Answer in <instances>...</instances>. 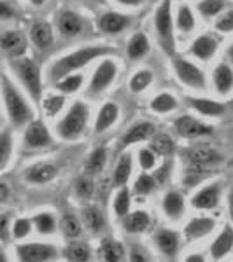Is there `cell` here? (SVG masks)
Listing matches in <instances>:
<instances>
[{"mask_svg": "<svg viewBox=\"0 0 233 262\" xmlns=\"http://www.w3.org/2000/svg\"><path fill=\"white\" fill-rule=\"evenodd\" d=\"M109 54H116V49L111 48V46H84V48L72 51V53L65 54V56L58 58V60L51 65V69H49L51 81L53 82L60 81L65 75L74 74L75 70L90 65L93 60L105 58V56H109Z\"/></svg>", "mask_w": 233, "mask_h": 262, "instance_id": "obj_1", "label": "cell"}, {"mask_svg": "<svg viewBox=\"0 0 233 262\" xmlns=\"http://www.w3.org/2000/svg\"><path fill=\"white\" fill-rule=\"evenodd\" d=\"M2 98L6 105L7 116L14 126H27L33 121V111L27 103L25 96L18 91V88L11 82L9 75H2Z\"/></svg>", "mask_w": 233, "mask_h": 262, "instance_id": "obj_2", "label": "cell"}, {"mask_svg": "<svg viewBox=\"0 0 233 262\" xmlns=\"http://www.w3.org/2000/svg\"><path fill=\"white\" fill-rule=\"evenodd\" d=\"M88 121H90V107L84 101L77 100L72 103L69 112L62 117L56 124V133L62 140H77L86 131Z\"/></svg>", "mask_w": 233, "mask_h": 262, "instance_id": "obj_3", "label": "cell"}, {"mask_svg": "<svg viewBox=\"0 0 233 262\" xmlns=\"http://www.w3.org/2000/svg\"><path fill=\"white\" fill-rule=\"evenodd\" d=\"M12 70H14L16 77L20 79V82L23 84V88L28 91V95L32 96L35 101L42 98V75H41V67L37 65L32 58L20 56L11 60Z\"/></svg>", "mask_w": 233, "mask_h": 262, "instance_id": "obj_4", "label": "cell"}, {"mask_svg": "<svg viewBox=\"0 0 233 262\" xmlns=\"http://www.w3.org/2000/svg\"><path fill=\"white\" fill-rule=\"evenodd\" d=\"M173 18H172V0H163L154 12V30L162 49L167 54H176V35H173Z\"/></svg>", "mask_w": 233, "mask_h": 262, "instance_id": "obj_5", "label": "cell"}, {"mask_svg": "<svg viewBox=\"0 0 233 262\" xmlns=\"http://www.w3.org/2000/svg\"><path fill=\"white\" fill-rule=\"evenodd\" d=\"M172 65L181 84L191 88V90H207V77L200 67L188 61L186 58L176 56V54L172 56Z\"/></svg>", "mask_w": 233, "mask_h": 262, "instance_id": "obj_6", "label": "cell"}, {"mask_svg": "<svg viewBox=\"0 0 233 262\" xmlns=\"http://www.w3.org/2000/svg\"><path fill=\"white\" fill-rule=\"evenodd\" d=\"M116 75H118V65L114 63V60L104 58L99 63V67L95 69V72H93L90 86H88V93L90 95H99V93L105 91L114 82Z\"/></svg>", "mask_w": 233, "mask_h": 262, "instance_id": "obj_7", "label": "cell"}, {"mask_svg": "<svg viewBox=\"0 0 233 262\" xmlns=\"http://www.w3.org/2000/svg\"><path fill=\"white\" fill-rule=\"evenodd\" d=\"M173 129L179 137L193 140V138H203V137H212L214 126L205 124V122L195 119L191 116H179L173 121Z\"/></svg>", "mask_w": 233, "mask_h": 262, "instance_id": "obj_8", "label": "cell"}, {"mask_svg": "<svg viewBox=\"0 0 233 262\" xmlns=\"http://www.w3.org/2000/svg\"><path fill=\"white\" fill-rule=\"evenodd\" d=\"M16 255L23 262H46L56 259L58 250L48 243H20L16 247Z\"/></svg>", "mask_w": 233, "mask_h": 262, "instance_id": "obj_9", "label": "cell"}, {"mask_svg": "<svg viewBox=\"0 0 233 262\" xmlns=\"http://www.w3.org/2000/svg\"><path fill=\"white\" fill-rule=\"evenodd\" d=\"M186 164H197V166H209L212 168L216 164L224 161V156L214 147L209 145H195L191 149L184 150Z\"/></svg>", "mask_w": 233, "mask_h": 262, "instance_id": "obj_10", "label": "cell"}, {"mask_svg": "<svg viewBox=\"0 0 233 262\" xmlns=\"http://www.w3.org/2000/svg\"><path fill=\"white\" fill-rule=\"evenodd\" d=\"M23 143L28 149H44L53 143V137H51L48 126L42 121H32L27 124L23 131Z\"/></svg>", "mask_w": 233, "mask_h": 262, "instance_id": "obj_11", "label": "cell"}, {"mask_svg": "<svg viewBox=\"0 0 233 262\" xmlns=\"http://www.w3.org/2000/svg\"><path fill=\"white\" fill-rule=\"evenodd\" d=\"M221 200V185L218 182L203 185L191 198V206L197 210H214Z\"/></svg>", "mask_w": 233, "mask_h": 262, "instance_id": "obj_12", "label": "cell"}, {"mask_svg": "<svg viewBox=\"0 0 233 262\" xmlns=\"http://www.w3.org/2000/svg\"><path fill=\"white\" fill-rule=\"evenodd\" d=\"M156 133V126L151 121H137L128 128L125 135L120 140V149H126V147L133 145V143H141L146 140H151L152 135Z\"/></svg>", "mask_w": 233, "mask_h": 262, "instance_id": "obj_13", "label": "cell"}, {"mask_svg": "<svg viewBox=\"0 0 233 262\" xmlns=\"http://www.w3.org/2000/svg\"><path fill=\"white\" fill-rule=\"evenodd\" d=\"M218 40H216L214 35H210V33H203V35L197 37L191 46H189V54L195 56L197 60L200 61H209L214 58V54L218 53Z\"/></svg>", "mask_w": 233, "mask_h": 262, "instance_id": "obj_14", "label": "cell"}, {"mask_svg": "<svg viewBox=\"0 0 233 262\" xmlns=\"http://www.w3.org/2000/svg\"><path fill=\"white\" fill-rule=\"evenodd\" d=\"M130 23H132L130 16L121 14V12H116V11L104 12L99 18V21H96L100 30L104 33H109V35H118V33H121L125 28L130 27Z\"/></svg>", "mask_w": 233, "mask_h": 262, "instance_id": "obj_15", "label": "cell"}, {"mask_svg": "<svg viewBox=\"0 0 233 262\" xmlns=\"http://www.w3.org/2000/svg\"><path fill=\"white\" fill-rule=\"evenodd\" d=\"M58 32H60L62 37L65 39H74V37L81 35L84 30V19L77 12L74 11H63L60 16H58Z\"/></svg>", "mask_w": 233, "mask_h": 262, "instance_id": "obj_16", "label": "cell"}, {"mask_svg": "<svg viewBox=\"0 0 233 262\" xmlns=\"http://www.w3.org/2000/svg\"><path fill=\"white\" fill-rule=\"evenodd\" d=\"M2 51L11 58H20L27 53V39L23 37L21 32L16 30H6L2 33Z\"/></svg>", "mask_w": 233, "mask_h": 262, "instance_id": "obj_17", "label": "cell"}, {"mask_svg": "<svg viewBox=\"0 0 233 262\" xmlns=\"http://www.w3.org/2000/svg\"><path fill=\"white\" fill-rule=\"evenodd\" d=\"M216 227V221L210 217H195L191 219L184 227V238L188 242H197V239H202L205 236H209L210 232L214 231Z\"/></svg>", "mask_w": 233, "mask_h": 262, "instance_id": "obj_18", "label": "cell"}, {"mask_svg": "<svg viewBox=\"0 0 233 262\" xmlns=\"http://www.w3.org/2000/svg\"><path fill=\"white\" fill-rule=\"evenodd\" d=\"M154 243L165 257L172 259V257H176L177 252H179L181 238H179V234L172 229H160L154 232Z\"/></svg>", "mask_w": 233, "mask_h": 262, "instance_id": "obj_19", "label": "cell"}, {"mask_svg": "<svg viewBox=\"0 0 233 262\" xmlns=\"http://www.w3.org/2000/svg\"><path fill=\"white\" fill-rule=\"evenodd\" d=\"M58 175V168L51 163H37L33 166L27 168V173H25V180L30 182V184H49L51 180H54Z\"/></svg>", "mask_w": 233, "mask_h": 262, "instance_id": "obj_20", "label": "cell"}, {"mask_svg": "<svg viewBox=\"0 0 233 262\" xmlns=\"http://www.w3.org/2000/svg\"><path fill=\"white\" fill-rule=\"evenodd\" d=\"M120 117V107L114 101H105L100 107L99 114L95 119V135H102L104 131H107L114 122Z\"/></svg>", "mask_w": 233, "mask_h": 262, "instance_id": "obj_21", "label": "cell"}, {"mask_svg": "<svg viewBox=\"0 0 233 262\" xmlns=\"http://www.w3.org/2000/svg\"><path fill=\"white\" fill-rule=\"evenodd\" d=\"M162 208H163V213L167 215V219H170V221H179L186 210L184 196L179 191H168L163 196Z\"/></svg>", "mask_w": 233, "mask_h": 262, "instance_id": "obj_22", "label": "cell"}, {"mask_svg": "<svg viewBox=\"0 0 233 262\" xmlns=\"http://www.w3.org/2000/svg\"><path fill=\"white\" fill-rule=\"evenodd\" d=\"M231 248H233V226L226 224L221 229V232L216 236L212 245H210V257L219 260L224 255H228L231 252Z\"/></svg>", "mask_w": 233, "mask_h": 262, "instance_id": "obj_23", "label": "cell"}, {"mask_svg": "<svg viewBox=\"0 0 233 262\" xmlns=\"http://www.w3.org/2000/svg\"><path fill=\"white\" fill-rule=\"evenodd\" d=\"M188 105L205 117H221L226 112V105L212 98H188Z\"/></svg>", "mask_w": 233, "mask_h": 262, "instance_id": "obj_24", "label": "cell"}, {"mask_svg": "<svg viewBox=\"0 0 233 262\" xmlns=\"http://www.w3.org/2000/svg\"><path fill=\"white\" fill-rule=\"evenodd\" d=\"M151 226V215L146 212V210H135V212H130L125 217V222H123V229H125L128 234H141V232H146Z\"/></svg>", "mask_w": 233, "mask_h": 262, "instance_id": "obj_25", "label": "cell"}, {"mask_svg": "<svg viewBox=\"0 0 233 262\" xmlns=\"http://www.w3.org/2000/svg\"><path fill=\"white\" fill-rule=\"evenodd\" d=\"M212 82L219 95H228L233 90V69L228 63H219L212 72Z\"/></svg>", "mask_w": 233, "mask_h": 262, "instance_id": "obj_26", "label": "cell"}, {"mask_svg": "<svg viewBox=\"0 0 233 262\" xmlns=\"http://www.w3.org/2000/svg\"><path fill=\"white\" fill-rule=\"evenodd\" d=\"M30 40L39 49H48L54 40L53 27H51L48 21H37V23H33L30 28Z\"/></svg>", "mask_w": 233, "mask_h": 262, "instance_id": "obj_27", "label": "cell"}, {"mask_svg": "<svg viewBox=\"0 0 233 262\" xmlns=\"http://www.w3.org/2000/svg\"><path fill=\"white\" fill-rule=\"evenodd\" d=\"M133 171V161H132V154H123L120 159H118L116 166H114V173H112V185L114 187H123V185L128 184L130 177H132Z\"/></svg>", "mask_w": 233, "mask_h": 262, "instance_id": "obj_28", "label": "cell"}, {"mask_svg": "<svg viewBox=\"0 0 233 262\" xmlns=\"http://www.w3.org/2000/svg\"><path fill=\"white\" fill-rule=\"evenodd\" d=\"M149 48H151V44L146 33L137 32L130 37L128 44H126V54H128L130 60H141V58H144L149 53Z\"/></svg>", "mask_w": 233, "mask_h": 262, "instance_id": "obj_29", "label": "cell"}, {"mask_svg": "<svg viewBox=\"0 0 233 262\" xmlns=\"http://www.w3.org/2000/svg\"><path fill=\"white\" fill-rule=\"evenodd\" d=\"M83 224L88 231L93 234H99L105 227V217L99 206H84L83 208Z\"/></svg>", "mask_w": 233, "mask_h": 262, "instance_id": "obj_30", "label": "cell"}, {"mask_svg": "<svg viewBox=\"0 0 233 262\" xmlns=\"http://www.w3.org/2000/svg\"><path fill=\"white\" fill-rule=\"evenodd\" d=\"M100 255L107 262H120L126 257V250L123 247V243H120L118 239L104 238L100 242Z\"/></svg>", "mask_w": 233, "mask_h": 262, "instance_id": "obj_31", "label": "cell"}, {"mask_svg": "<svg viewBox=\"0 0 233 262\" xmlns=\"http://www.w3.org/2000/svg\"><path fill=\"white\" fill-rule=\"evenodd\" d=\"M63 257L72 262H88L91 259V248L84 242H70L63 248Z\"/></svg>", "mask_w": 233, "mask_h": 262, "instance_id": "obj_32", "label": "cell"}, {"mask_svg": "<svg viewBox=\"0 0 233 262\" xmlns=\"http://www.w3.org/2000/svg\"><path fill=\"white\" fill-rule=\"evenodd\" d=\"M105 164H107V150H105V147H96V149L88 156V161L84 164V171L90 177L99 175V173L104 171Z\"/></svg>", "mask_w": 233, "mask_h": 262, "instance_id": "obj_33", "label": "cell"}, {"mask_svg": "<svg viewBox=\"0 0 233 262\" xmlns=\"http://www.w3.org/2000/svg\"><path fill=\"white\" fill-rule=\"evenodd\" d=\"M58 227H60V231L65 239H75L83 234V222L72 213L63 215L60 224H58Z\"/></svg>", "mask_w": 233, "mask_h": 262, "instance_id": "obj_34", "label": "cell"}, {"mask_svg": "<svg viewBox=\"0 0 233 262\" xmlns=\"http://www.w3.org/2000/svg\"><path fill=\"white\" fill-rule=\"evenodd\" d=\"M179 107V101L170 93H160L151 100L149 108L156 114H170Z\"/></svg>", "mask_w": 233, "mask_h": 262, "instance_id": "obj_35", "label": "cell"}, {"mask_svg": "<svg viewBox=\"0 0 233 262\" xmlns=\"http://www.w3.org/2000/svg\"><path fill=\"white\" fill-rule=\"evenodd\" d=\"M149 147L158 156H172L173 150H176V142L167 133H154L151 138Z\"/></svg>", "mask_w": 233, "mask_h": 262, "instance_id": "obj_36", "label": "cell"}, {"mask_svg": "<svg viewBox=\"0 0 233 262\" xmlns=\"http://www.w3.org/2000/svg\"><path fill=\"white\" fill-rule=\"evenodd\" d=\"M176 27H177V30L183 32V33H191L195 30V27H197V21H195L193 11L189 9L186 4H181L179 9H177Z\"/></svg>", "mask_w": 233, "mask_h": 262, "instance_id": "obj_37", "label": "cell"}, {"mask_svg": "<svg viewBox=\"0 0 233 262\" xmlns=\"http://www.w3.org/2000/svg\"><path fill=\"white\" fill-rule=\"evenodd\" d=\"M130 189L126 185L120 187V191L116 192L114 196V201H112V210L116 213L118 219H125L126 215L130 213V205H132V200H130Z\"/></svg>", "mask_w": 233, "mask_h": 262, "instance_id": "obj_38", "label": "cell"}, {"mask_svg": "<svg viewBox=\"0 0 233 262\" xmlns=\"http://www.w3.org/2000/svg\"><path fill=\"white\" fill-rule=\"evenodd\" d=\"M152 81H154V75H152V72L149 69L137 70L132 75V79H130V84H128L130 91L135 93V95H139V93H144L152 84Z\"/></svg>", "mask_w": 233, "mask_h": 262, "instance_id": "obj_39", "label": "cell"}, {"mask_svg": "<svg viewBox=\"0 0 233 262\" xmlns=\"http://www.w3.org/2000/svg\"><path fill=\"white\" fill-rule=\"evenodd\" d=\"M83 82L84 77L81 74H69L65 77H62L60 81L54 82V88L58 91H62L63 95H74V93H77L83 88Z\"/></svg>", "mask_w": 233, "mask_h": 262, "instance_id": "obj_40", "label": "cell"}, {"mask_svg": "<svg viewBox=\"0 0 233 262\" xmlns=\"http://www.w3.org/2000/svg\"><path fill=\"white\" fill-rule=\"evenodd\" d=\"M33 226L35 231L42 236H49L56 231V221H54L53 213L49 212H39L33 217Z\"/></svg>", "mask_w": 233, "mask_h": 262, "instance_id": "obj_41", "label": "cell"}, {"mask_svg": "<svg viewBox=\"0 0 233 262\" xmlns=\"http://www.w3.org/2000/svg\"><path fill=\"white\" fill-rule=\"evenodd\" d=\"M210 175V168L209 166H197V164H188L183 177V182L186 184V187H193V185L200 184L205 177Z\"/></svg>", "mask_w": 233, "mask_h": 262, "instance_id": "obj_42", "label": "cell"}, {"mask_svg": "<svg viewBox=\"0 0 233 262\" xmlns=\"http://www.w3.org/2000/svg\"><path fill=\"white\" fill-rule=\"evenodd\" d=\"M226 0H200L197 6V11L203 18H216L224 11Z\"/></svg>", "mask_w": 233, "mask_h": 262, "instance_id": "obj_43", "label": "cell"}, {"mask_svg": "<svg viewBox=\"0 0 233 262\" xmlns=\"http://www.w3.org/2000/svg\"><path fill=\"white\" fill-rule=\"evenodd\" d=\"M12 158V137L9 131H4L0 135V170H6Z\"/></svg>", "mask_w": 233, "mask_h": 262, "instance_id": "obj_44", "label": "cell"}, {"mask_svg": "<svg viewBox=\"0 0 233 262\" xmlns=\"http://www.w3.org/2000/svg\"><path fill=\"white\" fill-rule=\"evenodd\" d=\"M33 219H27V217H20L12 222V227H11V236L14 239H25L28 234L32 232L33 229Z\"/></svg>", "mask_w": 233, "mask_h": 262, "instance_id": "obj_45", "label": "cell"}, {"mask_svg": "<svg viewBox=\"0 0 233 262\" xmlns=\"http://www.w3.org/2000/svg\"><path fill=\"white\" fill-rule=\"evenodd\" d=\"M156 182L158 180H156L154 177H151L149 173L144 171L137 177V180H135L133 191H135V194H139V196H147V194H151L154 191Z\"/></svg>", "mask_w": 233, "mask_h": 262, "instance_id": "obj_46", "label": "cell"}, {"mask_svg": "<svg viewBox=\"0 0 233 262\" xmlns=\"http://www.w3.org/2000/svg\"><path fill=\"white\" fill-rule=\"evenodd\" d=\"M63 105H65V96L63 95L48 96V98L42 100V111L48 117H54L56 114H60Z\"/></svg>", "mask_w": 233, "mask_h": 262, "instance_id": "obj_47", "label": "cell"}, {"mask_svg": "<svg viewBox=\"0 0 233 262\" xmlns=\"http://www.w3.org/2000/svg\"><path fill=\"white\" fill-rule=\"evenodd\" d=\"M74 189H75L77 198H81V200H90L93 196V192H95V184H93V180L90 179V175H83L75 180Z\"/></svg>", "mask_w": 233, "mask_h": 262, "instance_id": "obj_48", "label": "cell"}, {"mask_svg": "<svg viewBox=\"0 0 233 262\" xmlns=\"http://www.w3.org/2000/svg\"><path fill=\"white\" fill-rule=\"evenodd\" d=\"M156 158H158V154L151 147H142L139 150V164L144 171H149L156 166Z\"/></svg>", "mask_w": 233, "mask_h": 262, "instance_id": "obj_49", "label": "cell"}, {"mask_svg": "<svg viewBox=\"0 0 233 262\" xmlns=\"http://www.w3.org/2000/svg\"><path fill=\"white\" fill-rule=\"evenodd\" d=\"M214 28L221 33L233 32V7L218 16V19H216V23H214Z\"/></svg>", "mask_w": 233, "mask_h": 262, "instance_id": "obj_50", "label": "cell"}, {"mask_svg": "<svg viewBox=\"0 0 233 262\" xmlns=\"http://www.w3.org/2000/svg\"><path fill=\"white\" fill-rule=\"evenodd\" d=\"M128 255H130L128 259L132 260V262H146V260H149V257H147V252L142 250V248H139V247H133L132 250H130Z\"/></svg>", "mask_w": 233, "mask_h": 262, "instance_id": "obj_51", "label": "cell"}, {"mask_svg": "<svg viewBox=\"0 0 233 262\" xmlns=\"http://www.w3.org/2000/svg\"><path fill=\"white\" fill-rule=\"evenodd\" d=\"M0 236H2V242L7 243V238H9V217L6 213L0 219Z\"/></svg>", "mask_w": 233, "mask_h": 262, "instance_id": "obj_52", "label": "cell"}, {"mask_svg": "<svg viewBox=\"0 0 233 262\" xmlns=\"http://www.w3.org/2000/svg\"><path fill=\"white\" fill-rule=\"evenodd\" d=\"M0 18H2L4 21L14 18V9H11L7 2H0Z\"/></svg>", "mask_w": 233, "mask_h": 262, "instance_id": "obj_53", "label": "cell"}, {"mask_svg": "<svg viewBox=\"0 0 233 262\" xmlns=\"http://www.w3.org/2000/svg\"><path fill=\"white\" fill-rule=\"evenodd\" d=\"M116 2L121 4V6H126V7H135V6L144 4V0H116Z\"/></svg>", "mask_w": 233, "mask_h": 262, "instance_id": "obj_54", "label": "cell"}, {"mask_svg": "<svg viewBox=\"0 0 233 262\" xmlns=\"http://www.w3.org/2000/svg\"><path fill=\"white\" fill-rule=\"evenodd\" d=\"M203 260H205V257L202 253H191V255L186 257V262H203Z\"/></svg>", "mask_w": 233, "mask_h": 262, "instance_id": "obj_55", "label": "cell"}, {"mask_svg": "<svg viewBox=\"0 0 233 262\" xmlns=\"http://www.w3.org/2000/svg\"><path fill=\"white\" fill-rule=\"evenodd\" d=\"M7 196H9V191H7V184H0V201L6 203Z\"/></svg>", "mask_w": 233, "mask_h": 262, "instance_id": "obj_56", "label": "cell"}, {"mask_svg": "<svg viewBox=\"0 0 233 262\" xmlns=\"http://www.w3.org/2000/svg\"><path fill=\"white\" fill-rule=\"evenodd\" d=\"M228 206H230V215H231V221H233V191L228 196Z\"/></svg>", "mask_w": 233, "mask_h": 262, "instance_id": "obj_57", "label": "cell"}, {"mask_svg": "<svg viewBox=\"0 0 233 262\" xmlns=\"http://www.w3.org/2000/svg\"><path fill=\"white\" fill-rule=\"evenodd\" d=\"M30 4H32V6H35V7H41V6H44V4H46V0H30Z\"/></svg>", "mask_w": 233, "mask_h": 262, "instance_id": "obj_58", "label": "cell"}, {"mask_svg": "<svg viewBox=\"0 0 233 262\" xmlns=\"http://www.w3.org/2000/svg\"><path fill=\"white\" fill-rule=\"evenodd\" d=\"M228 60L233 63V44L230 46V48H228Z\"/></svg>", "mask_w": 233, "mask_h": 262, "instance_id": "obj_59", "label": "cell"}, {"mask_svg": "<svg viewBox=\"0 0 233 262\" xmlns=\"http://www.w3.org/2000/svg\"><path fill=\"white\" fill-rule=\"evenodd\" d=\"M93 2H100V4H102V2H104V0H93Z\"/></svg>", "mask_w": 233, "mask_h": 262, "instance_id": "obj_60", "label": "cell"}, {"mask_svg": "<svg viewBox=\"0 0 233 262\" xmlns=\"http://www.w3.org/2000/svg\"><path fill=\"white\" fill-rule=\"evenodd\" d=\"M231 105H233V98H231Z\"/></svg>", "mask_w": 233, "mask_h": 262, "instance_id": "obj_61", "label": "cell"}]
</instances>
